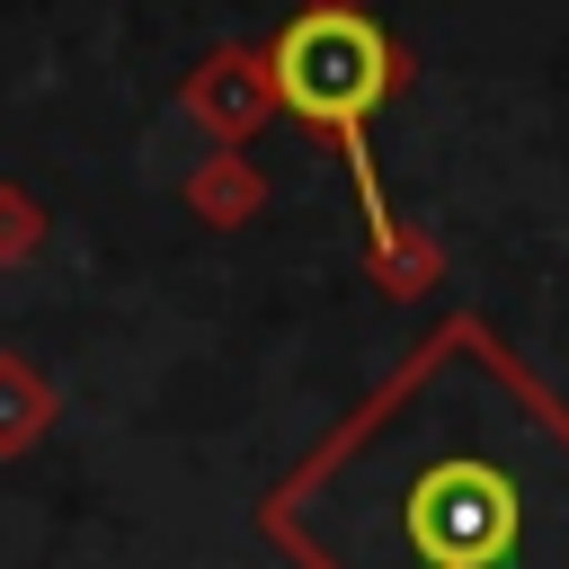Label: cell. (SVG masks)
<instances>
[{"instance_id":"cell-7","label":"cell","mask_w":569,"mask_h":569,"mask_svg":"<svg viewBox=\"0 0 569 569\" xmlns=\"http://www.w3.org/2000/svg\"><path fill=\"white\" fill-rule=\"evenodd\" d=\"M44 240H53V213L18 187V178H0V267H27V258H44Z\"/></svg>"},{"instance_id":"cell-2","label":"cell","mask_w":569,"mask_h":569,"mask_svg":"<svg viewBox=\"0 0 569 569\" xmlns=\"http://www.w3.org/2000/svg\"><path fill=\"white\" fill-rule=\"evenodd\" d=\"M267 80H276V107L293 124H311L347 178H356V213H365V240L400 231L409 213L391 204L382 169H373V116L418 80L409 44L365 9V0H302L276 36H267Z\"/></svg>"},{"instance_id":"cell-6","label":"cell","mask_w":569,"mask_h":569,"mask_svg":"<svg viewBox=\"0 0 569 569\" xmlns=\"http://www.w3.org/2000/svg\"><path fill=\"white\" fill-rule=\"evenodd\" d=\"M365 276H373L382 302H418L427 284H445V240L427 222H400V231L365 240Z\"/></svg>"},{"instance_id":"cell-4","label":"cell","mask_w":569,"mask_h":569,"mask_svg":"<svg viewBox=\"0 0 569 569\" xmlns=\"http://www.w3.org/2000/svg\"><path fill=\"white\" fill-rule=\"evenodd\" d=\"M178 196H187V213H196L204 231H249V222L267 213V178H258L249 151H204Z\"/></svg>"},{"instance_id":"cell-3","label":"cell","mask_w":569,"mask_h":569,"mask_svg":"<svg viewBox=\"0 0 569 569\" xmlns=\"http://www.w3.org/2000/svg\"><path fill=\"white\" fill-rule=\"evenodd\" d=\"M178 107L187 124L213 142V151H240L267 116H276V80H267V44H213L187 80H178Z\"/></svg>"},{"instance_id":"cell-1","label":"cell","mask_w":569,"mask_h":569,"mask_svg":"<svg viewBox=\"0 0 569 569\" xmlns=\"http://www.w3.org/2000/svg\"><path fill=\"white\" fill-rule=\"evenodd\" d=\"M293 569H569V400L480 320H436L267 498Z\"/></svg>"},{"instance_id":"cell-5","label":"cell","mask_w":569,"mask_h":569,"mask_svg":"<svg viewBox=\"0 0 569 569\" xmlns=\"http://www.w3.org/2000/svg\"><path fill=\"white\" fill-rule=\"evenodd\" d=\"M53 373L27 356V347H0V462H27L44 436H53Z\"/></svg>"}]
</instances>
